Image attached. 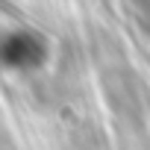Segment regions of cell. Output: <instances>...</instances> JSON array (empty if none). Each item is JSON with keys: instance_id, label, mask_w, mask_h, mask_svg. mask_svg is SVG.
Here are the masks:
<instances>
[{"instance_id": "obj_1", "label": "cell", "mask_w": 150, "mask_h": 150, "mask_svg": "<svg viewBox=\"0 0 150 150\" xmlns=\"http://www.w3.org/2000/svg\"><path fill=\"white\" fill-rule=\"evenodd\" d=\"M47 59L44 41L27 27L0 30V68L3 71H33Z\"/></svg>"}]
</instances>
